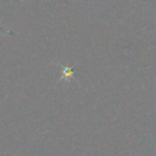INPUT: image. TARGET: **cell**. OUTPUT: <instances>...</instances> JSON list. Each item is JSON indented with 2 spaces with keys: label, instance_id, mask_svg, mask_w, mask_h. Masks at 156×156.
Segmentation results:
<instances>
[{
  "label": "cell",
  "instance_id": "6da1fadb",
  "mask_svg": "<svg viewBox=\"0 0 156 156\" xmlns=\"http://www.w3.org/2000/svg\"><path fill=\"white\" fill-rule=\"evenodd\" d=\"M73 67H64L63 69V76L64 77H67V78H70V77L73 76Z\"/></svg>",
  "mask_w": 156,
  "mask_h": 156
}]
</instances>
